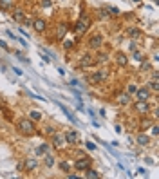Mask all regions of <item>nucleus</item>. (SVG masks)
<instances>
[{
  "mask_svg": "<svg viewBox=\"0 0 159 179\" xmlns=\"http://www.w3.org/2000/svg\"><path fill=\"white\" fill-rule=\"evenodd\" d=\"M17 129H18L24 136H33V134H35V121H33V119H29V118L18 119Z\"/></svg>",
  "mask_w": 159,
  "mask_h": 179,
  "instance_id": "nucleus-1",
  "label": "nucleus"
},
{
  "mask_svg": "<svg viewBox=\"0 0 159 179\" xmlns=\"http://www.w3.org/2000/svg\"><path fill=\"white\" fill-rule=\"evenodd\" d=\"M89 25H91V18H89L87 15H81V17L78 18V22L74 24V27H72V29H74V33H76V35H83V33L89 29Z\"/></svg>",
  "mask_w": 159,
  "mask_h": 179,
  "instance_id": "nucleus-2",
  "label": "nucleus"
},
{
  "mask_svg": "<svg viewBox=\"0 0 159 179\" xmlns=\"http://www.w3.org/2000/svg\"><path fill=\"white\" fill-rule=\"evenodd\" d=\"M107 76H109V71L103 67V69H98V71H94V73L91 74L89 81H91V83H94V85H98V83H101V81H105V80H107Z\"/></svg>",
  "mask_w": 159,
  "mask_h": 179,
  "instance_id": "nucleus-3",
  "label": "nucleus"
},
{
  "mask_svg": "<svg viewBox=\"0 0 159 179\" xmlns=\"http://www.w3.org/2000/svg\"><path fill=\"white\" fill-rule=\"evenodd\" d=\"M134 110L138 112L139 116H146V114L150 112V103H148V99H138V101L134 103Z\"/></svg>",
  "mask_w": 159,
  "mask_h": 179,
  "instance_id": "nucleus-4",
  "label": "nucleus"
},
{
  "mask_svg": "<svg viewBox=\"0 0 159 179\" xmlns=\"http://www.w3.org/2000/svg\"><path fill=\"white\" fill-rule=\"evenodd\" d=\"M91 163H92L91 158H83V156H81L80 159L74 161V168H76V170H87V168H91Z\"/></svg>",
  "mask_w": 159,
  "mask_h": 179,
  "instance_id": "nucleus-5",
  "label": "nucleus"
},
{
  "mask_svg": "<svg viewBox=\"0 0 159 179\" xmlns=\"http://www.w3.org/2000/svg\"><path fill=\"white\" fill-rule=\"evenodd\" d=\"M96 63V60L94 56L91 54V53H83L81 54V58H80V67H91V65H94Z\"/></svg>",
  "mask_w": 159,
  "mask_h": 179,
  "instance_id": "nucleus-6",
  "label": "nucleus"
},
{
  "mask_svg": "<svg viewBox=\"0 0 159 179\" xmlns=\"http://www.w3.org/2000/svg\"><path fill=\"white\" fill-rule=\"evenodd\" d=\"M103 35H92L91 38H89V47L91 49H99L101 45H103Z\"/></svg>",
  "mask_w": 159,
  "mask_h": 179,
  "instance_id": "nucleus-7",
  "label": "nucleus"
},
{
  "mask_svg": "<svg viewBox=\"0 0 159 179\" xmlns=\"http://www.w3.org/2000/svg\"><path fill=\"white\" fill-rule=\"evenodd\" d=\"M53 145H54L56 148H63V147L67 145L65 136H63V134H58V132H54V134H53Z\"/></svg>",
  "mask_w": 159,
  "mask_h": 179,
  "instance_id": "nucleus-8",
  "label": "nucleus"
},
{
  "mask_svg": "<svg viewBox=\"0 0 159 179\" xmlns=\"http://www.w3.org/2000/svg\"><path fill=\"white\" fill-rule=\"evenodd\" d=\"M63 136H65L67 145H76V143H78V139H80V136H78V132H76V130H67Z\"/></svg>",
  "mask_w": 159,
  "mask_h": 179,
  "instance_id": "nucleus-9",
  "label": "nucleus"
},
{
  "mask_svg": "<svg viewBox=\"0 0 159 179\" xmlns=\"http://www.w3.org/2000/svg\"><path fill=\"white\" fill-rule=\"evenodd\" d=\"M33 27H35L36 33H43V31L47 29V22L43 18H35L33 20Z\"/></svg>",
  "mask_w": 159,
  "mask_h": 179,
  "instance_id": "nucleus-10",
  "label": "nucleus"
},
{
  "mask_svg": "<svg viewBox=\"0 0 159 179\" xmlns=\"http://www.w3.org/2000/svg\"><path fill=\"white\" fill-rule=\"evenodd\" d=\"M136 94H138V99H148L150 98V89L145 85V87H139L138 91H136Z\"/></svg>",
  "mask_w": 159,
  "mask_h": 179,
  "instance_id": "nucleus-11",
  "label": "nucleus"
},
{
  "mask_svg": "<svg viewBox=\"0 0 159 179\" xmlns=\"http://www.w3.org/2000/svg\"><path fill=\"white\" fill-rule=\"evenodd\" d=\"M24 165H25V170H27V172H31V170H36V166H38V161H36L35 158H27Z\"/></svg>",
  "mask_w": 159,
  "mask_h": 179,
  "instance_id": "nucleus-12",
  "label": "nucleus"
},
{
  "mask_svg": "<svg viewBox=\"0 0 159 179\" xmlns=\"http://www.w3.org/2000/svg\"><path fill=\"white\" fill-rule=\"evenodd\" d=\"M130 99H132V96H130L128 92H121V94H118V103L119 105H128Z\"/></svg>",
  "mask_w": 159,
  "mask_h": 179,
  "instance_id": "nucleus-13",
  "label": "nucleus"
},
{
  "mask_svg": "<svg viewBox=\"0 0 159 179\" xmlns=\"http://www.w3.org/2000/svg\"><path fill=\"white\" fill-rule=\"evenodd\" d=\"M136 141H138V145H141V147H146V145L150 143V138H148L146 134H143V132H141V134L138 136V139H136Z\"/></svg>",
  "mask_w": 159,
  "mask_h": 179,
  "instance_id": "nucleus-14",
  "label": "nucleus"
},
{
  "mask_svg": "<svg viewBox=\"0 0 159 179\" xmlns=\"http://www.w3.org/2000/svg\"><path fill=\"white\" fill-rule=\"evenodd\" d=\"M116 63H118L119 67H125V65L128 63V60H127V56H125L123 53H118V54H116Z\"/></svg>",
  "mask_w": 159,
  "mask_h": 179,
  "instance_id": "nucleus-15",
  "label": "nucleus"
},
{
  "mask_svg": "<svg viewBox=\"0 0 159 179\" xmlns=\"http://www.w3.org/2000/svg\"><path fill=\"white\" fill-rule=\"evenodd\" d=\"M11 17H13V20H17V22H24V17L25 15H24V11L18 7V9H13V15Z\"/></svg>",
  "mask_w": 159,
  "mask_h": 179,
  "instance_id": "nucleus-16",
  "label": "nucleus"
},
{
  "mask_svg": "<svg viewBox=\"0 0 159 179\" xmlns=\"http://www.w3.org/2000/svg\"><path fill=\"white\" fill-rule=\"evenodd\" d=\"M127 35H128L130 38H138L139 35H141V31H139L138 27H128V29H127Z\"/></svg>",
  "mask_w": 159,
  "mask_h": 179,
  "instance_id": "nucleus-17",
  "label": "nucleus"
},
{
  "mask_svg": "<svg viewBox=\"0 0 159 179\" xmlns=\"http://www.w3.org/2000/svg\"><path fill=\"white\" fill-rule=\"evenodd\" d=\"M65 33H67V25H65V24H60L58 31H56V36H58V38H63V36H65Z\"/></svg>",
  "mask_w": 159,
  "mask_h": 179,
  "instance_id": "nucleus-18",
  "label": "nucleus"
},
{
  "mask_svg": "<svg viewBox=\"0 0 159 179\" xmlns=\"http://www.w3.org/2000/svg\"><path fill=\"white\" fill-rule=\"evenodd\" d=\"M94 60H96V63H105V62L109 60V54H107V53H98Z\"/></svg>",
  "mask_w": 159,
  "mask_h": 179,
  "instance_id": "nucleus-19",
  "label": "nucleus"
},
{
  "mask_svg": "<svg viewBox=\"0 0 159 179\" xmlns=\"http://www.w3.org/2000/svg\"><path fill=\"white\" fill-rule=\"evenodd\" d=\"M29 119L40 121V119H42V112H40V110H31V112H29Z\"/></svg>",
  "mask_w": 159,
  "mask_h": 179,
  "instance_id": "nucleus-20",
  "label": "nucleus"
},
{
  "mask_svg": "<svg viewBox=\"0 0 159 179\" xmlns=\"http://www.w3.org/2000/svg\"><path fill=\"white\" fill-rule=\"evenodd\" d=\"M146 87H148V89H150V91H156V92H157V91H159L157 76H154V80H152V81H150V85H146Z\"/></svg>",
  "mask_w": 159,
  "mask_h": 179,
  "instance_id": "nucleus-21",
  "label": "nucleus"
},
{
  "mask_svg": "<svg viewBox=\"0 0 159 179\" xmlns=\"http://www.w3.org/2000/svg\"><path fill=\"white\" fill-rule=\"evenodd\" d=\"M85 177H89V179H98L99 174L96 172V170H92V168H87V174H85Z\"/></svg>",
  "mask_w": 159,
  "mask_h": 179,
  "instance_id": "nucleus-22",
  "label": "nucleus"
},
{
  "mask_svg": "<svg viewBox=\"0 0 159 179\" xmlns=\"http://www.w3.org/2000/svg\"><path fill=\"white\" fill-rule=\"evenodd\" d=\"M53 165H54V156H53V154H47V156H45V166L51 168Z\"/></svg>",
  "mask_w": 159,
  "mask_h": 179,
  "instance_id": "nucleus-23",
  "label": "nucleus"
},
{
  "mask_svg": "<svg viewBox=\"0 0 159 179\" xmlns=\"http://www.w3.org/2000/svg\"><path fill=\"white\" fill-rule=\"evenodd\" d=\"M47 152H49V145H47V143H43L42 147H38V150H36V154H38V156H42V154H47Z\"/></svg>",
  "mask_w": 159,
  "mask_h": 179,
  "instance_id": "nucleus-24",
  "label": "nucleus"
},
{
  "mask_svg": "<svg viewBox=\"0 0 159 179\" xmlns=\"http://www.w3.org/2000/svg\"><path fill=\"white\" fill-rule=\"evenodd\" d=\"M60 170H61V172H69V170H71V163L61 161V163H60Z\"/></svg>",
  "mask_w": 159,
  "mask_h": 179,
  "instance_id": "nucleus-25",
  "label": "nucleus"
},
{
  "mask_svg": "<svg viewBox=\"0 0 159 179\" xmlns=\"http://www.w3.org/2000/svg\"><path fill=\"white\" fill-rule=\"evenodd\" d=\"M136 91H138V87H136V85H134V83H130V85H128V87H127V92H128V94H130V96H132V94H136Z\"/></svg>",
  "mask_w": 159,
  "mask_h": 179,
  "instance_id": "nucleus-26",
  "label": "nucleus"
},
{
  "mask_svg": "<svg viewBox=\"0 0 159 179\" xmlns=\"http://www.w3.org/2000/svg\"><path fill=\"white\" fill-rule=\"evenodd\" d=\"M72 45H74V42L72 40H63V47L69 51V49H72Z\"/></svg>",
  "mask_w": 159,
  "mask_h": 179,
  "instance_id": "nucleus-27",
  "label": "nucleus"
},
{
  "mask_svg": "<svg viewBox=\"0 0 159 179\" xmlns=\"http://www.w3.org/2000/svg\"><path fill=\"white\" fill-rule=\"evenodd\" d=\"M107 11H110L109 15H112V17H116V15H119V9H116V7H107Z\"/></svg>",
  "mask_w": 159,
  "mask_h": 179,
  "instance_id": "nucleus-28",
  "label": "nucleus"
},
{
  "mask_svg": "<svg viewBox=\"0 0 159 179\" xmlns=\"http://www.w3.org/2000/svg\"><path fill=\"white\" fill-rule=\"evenodd\" d=\"M43 134H51V136H53V134H54V129H53V127H45V129H43Z\"/></svg>",
  "mask_w": 159,
  "mask_h": 179,
  "instance_id": "nucleus-29",
  "label": "nucleus"
},
{
  "mask_svg": "<svg viewBox=\"0 0 159 179\" xmlns=\"http://www.w3.org/2000/svg\"><path fill=\"white\" fill-rule=\"evenodd\" d=\"M99 17H101V18H107V17H109V11H107V9H101V11H99Z\"/></svg>",
  "mask_w": 159,
  "mask_h": 179,
  "instance_id": "nucleus-30",
  "label": "nucleus"
},
{
  "mask_svg": "<svg viewBox=\"0 0 159 179\" xmlns=\"http://www.w3.org/2000/svg\"><path fill=\"white\" fill-rule=\"evenodd\" d=\"M87 148H89V150H96V145L91 143V141H87Z\"/></svg>",
  "mask_w": 159,
  "mask_h": 179,
  "instance_id": "nucleus-31",
  "label": "nucleus"
},
{
  "mask_svg": "<svg viewBox=\"0 0 159 179\" xmlns=\"http://www.w3.org/2000/svg\"><path fill=\"white\" fill-rule=\"evenodd\" d=\"M157 129H159L157 125H152V134H154V136H157V132H159Z\"/></svg>",
  "mask_w": 159,
  "mask_h": 179,
  "instance_id": "nucleus-32",
  "label": "nucleus"
},
{
  "mask_svg": "<svg viewBox=\"0 0 159 179\" xmlns=\"http://www.w3.org/2000/svg\"><path fill=\"white\" fill-rule=\"evenodd\" d=\"M134 58L141 62V60H143V54H141V53H134Z\"/></svg>",
  "mask_w": 159,
  "mask_h": 179,
  "instance_id": "nucleus-33",
  "label": "nucleus"
},
{
  "mask_svg": "<svg viewBox=\"0 0 159 179\" xmlns=\"http://www.w3.org/2000/svg\"><path fill=\"white\" fill-rule=\"evenodd\" d=\"M42 6H47V7H49V6H51V0H42Z\"/></svg>",
  "mask_w": 159,
  "mask_h": 179,
  "instance_id": "nucleus-34",
  "label": "nucleus"
},
{
  "mask_svg": "<svg viewBox=\"0 0 159 179\" xmlns=\"http://www.w3.org/2000/svg\"><path fill=\"white\" fill-rule=\"evenodd\" d=\"M136 47H138V45H136V42H132V43H130V51H136Z\"/></svg>",
  "mask_w": 159,
  "mask_h": 179,
  "instance_id": "nucleus-35",
  "label": "nucleus"
},
{
  "mask_svg": "<svg viewBox=\"0 0 159 179\" xmlns=\"http://www.w3.org/2000/svg\"><path fill=\"white\" fill-rule=\"evenodd\" d=\"M0 47H4V49H7V43H6V42H2V40H0Z\"/></svg>",
  "mask_w": 159,
  "mask_h": 179,
  "instance_id": "nucleus-36",
  "label": "nucleus"
},
{
  "mask_svg": "<svg viewBox=\"0 0 159 179\" xmlns=\"http://www.w3.org/2000/svg\"><path fill=\"white\" fill-rule=\"evenodd\" d=\"M134 2H138V4H139V2H141V0H134Z\"/></svg>",
  "mask_w": 159,
  "mask_h": 179,
  "instance_id": "nucleus-37",
  "label": "nucleus"
},
{
  "mask_svg": "<svg viewBox=\"0 0 159 179\" xmlns=\"http://www.w3.org/2000/svg\"><path fill=\"white\" fill-rule=\"evenodd\" d=\"M6 2H13V0H6Z\"/></svg>",
  "mask_w": 159,
  "mask_h": 179,
  "instance_id": "nucleus-38",
  "label": "nucleus"
}]
</instances>
